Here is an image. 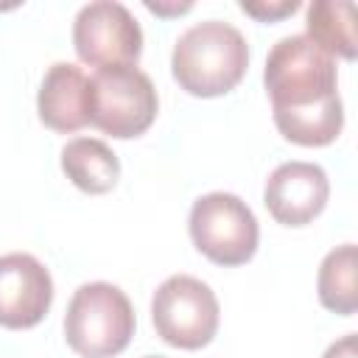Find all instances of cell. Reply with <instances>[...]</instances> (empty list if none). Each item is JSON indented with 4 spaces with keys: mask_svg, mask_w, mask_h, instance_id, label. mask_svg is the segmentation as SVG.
<instances>
[{
    "mask_svg": "<svg viewBox=\"0 0 358 358\" xmlns=\"http://www.w3.org/2000/svg\"><path fill=\"white\" fill-rule=\"evenodd\" d=\"M263 84L277 131L308 148L330 145L344 126L336 59L305 34L282 36L266 59Z\"/></svg>",
    "mask_w": 358,
    "mask_h": 358,
    "instance_id": "cell-1",
    "label": "cell"
},
{
    "mask_svg": "<svg viewBox=\"0 0 358 358\" xmlns=\"http://www.w3.org/2000/svg\"><path fill=\"white\" fill-rule=\"evenodd\" d=\"M249 67L243 34L221 20L190 25L173 45V81L193 98H218L232 92Z\"/></svg>",
    "mask_w": 358,
    "mask_h": 358,
    "instance_id": "cell-2",
    "label": "cell"
},
{
    "mask_svg": "<svg viewBox=\"0 0 358 358\" xmlns=\"http://www.w3.org/2000/svg\"><path fill=\"white\" fill-rule=\"evenodd\" d=\"M134 327V308L129 296L112 282H84L70 296L64 313V338L81 358L120 355L129 347Z\"/></svg>",
    "mask_w": 358,
    "mask_h": 358,
    "instance_id": "cell-3",
    "label": "cell"
},
{
    "mask_svg": "<svg viewBox=\"0 0 358 358\" xmlns=\"http://www.w3.org/2000/svg\"><path fill=\"white\" fill-rule=\"evenodd\" d=\"M187 229L193 246L218 266L249 263L260 241V227L249 204L224 190L204 193L193 201Z\"/></svg>",
    "mask_w": 358,
    "mask_h": 358,
    "instance_id": "cell-4",
    "label": "cell"
},
{
    "mask_svg": "<svg viewBox=\"0 0 358 358\" xmlns=\"http://www.w3.org/2000/svg\"><path fill=\"white\" fill-rule=\"evenodd\" d=\"M151 322L165 344L179 350H201L218 333V296L199 277L173 274L151 296Z\"/></svg>",
    "mask_w": 358,
    "mask_h": 358,
    "instance_id": "cell-5",
    "label": "cell"
},
{
    "mask_svg": "<svg viewBox=\"0 0 358 358\" xmlns=\"http://www.w3.org/2000/svg\"><path fill=\"white\" fill-rule=\"evenodd\" d=\"M159 98L137 67H109L90 78V123L109 137L131 140L151 129Z\"/></svg>",
    "mask_w": 358,
    "mask_h": 358,
    "instance_id": "cell-6",
    "label": "cell"
},
{
    "mask_svg": "<svg viewBox=\"0 0 358 358\" xmlns=\"http://www.w3.org/2000/svg\"><path fill=\"white\" fill-rule=\"evenodd\" d=\"M73 48L90 67H137L143 53V31L134 14L115 0L81 6L73 20Z\"/></svg>",
    "mask_w": 358,
    "mask_h": 358,
    "instance_id": "cell-7",
    "label": "cell"
},
{
    "mask_svg": "<svg viewBox=\"0 0 358 358\" xmlns=\"http://www.w3.org/2000/svg\"><path fill=\"white\" fill-rule=\"evenodd\" d=\"M53 302L50 271L28 252H8L0 257V327H36Z\"/></svg>",
    "mask_w": 358,
    "mask_h": 358,
    "instance_id": "cell-8",
    "label": "cell"
},
{
    "mask_svg": "<svg viewBox=\"0 0 358 358\" xmlns=\"http://www.w3.org/2000/svg\"><path fill=\"white\" fill-rule=\"evenodd\" d=\"M330 199V179L322 165L291 159L271 171L263 187V204L282 227H305L322 215Z\"/></svg>",
    "mask_w": 358,
    "mask_h": 358,
    "instance_id": "cell-9",
    "label": "cell"
},
{
    "mask_svg": "<svg viewBox=\"0 0 358 358\" xmlns=\"http://www.w3.org/2000/svg\"><path fill=\"white\" fill-rule=\"evenodd\" d=\"M36 112L59 134L84 129L90 123V78L84 70L70 62L50 64L36 92Z\"/></svg>",
    "mask_w": 358,
    "mask_h": 358,
    "instance_id": "cell-10",
    "label": "cell"
},
{
    "mask_svg": "<svg viewBox=\"0 0 358 358\" xmlns=\"http://www.w3.org/2000/svg\"><path fill=\"white\" fill-rule=\"evenodd\" d=\"M62 171L78 190L103 196L120 179V159L103 140L76 137L62 148Z\"/></svg>",
    "mask_w": 358,
    "mask_h": 358,
    "instance_id": "cell-11",
    "label": "cell"
},
{
    "mask_svg": "<svg viewBox=\"0 0 358 358\" xmlns=\"http://www.w3.org/2000/svg\"><path fill=\"white\" fill-rule=\"evenodd\" d=\"M308 39L319 45L333 59H355L358 39H355V3L352 0H316L308 6Z\"/></svg>",
    "mask_w": 358,
    "mask_h": 358,
    "instance_id": "cell-12",
    "label": "cell"
},
{
    "mask_svg": "<svg viewBox=\"0 0 358 358\" xmlns=\"http://www.w3.org/2000/svg\"><path fill=\"white\" fill-rule=\"evenodd\" d=\"M319 302L338 313L352 316L358 310V249L355 243H341L330 249L316 274Z\"/></svg>",
    "mask_w": 358,
    "mask_h": 358,
    "instance_id": "cell-13",
    "label": "cell"
},
{
    "mask_svg": "<svg viewBox=\"0 0 358 358\" xmlns=\"http://www.w3.org/2000/svg\"><path fill=\"white\" fill-rule=\"evenodd\" d=\"M299 8V0H277V3H241V11L260 20V22H274V20H282L288 14H294Z\"/></svg>",
    "mask_w": 358,
    "mask_h": 358,
    "instance_id": "cell-14",
    "label": "cell"
},
{
    "mask_svg": "<svg viewBox=\"0 0 358 358\" xmlns=\"http://www.w3.org/2000/svg\"><path fill=\"white\" fill-rule=\"evenodd\" d=\"M322 358H358V355H355V333H347L344 338L333 341V344L324 350Z\"/></svg>",
    "mask_w": 358,
    "mask_h": 358,
    "instance_id": "cell-15",
    "label": "cell"
},
{
    "mask_svg": "<svg viewBox=\"0 0 358 358\" xmlns=\"http://www.w3.org/2000/svg\"><path fill=\"white\" fill-rule=\"evenodd\" d=\"M145 8L148 11H154V14H162V17H168V14H185V11H190V3H185V6H154V3H145Z\"/></svg>",
    "mask_w": 358,
    "mask_h": 358,
    "instance_id": "cell-16",
    "label": "cell"
},
{
    "mask_svg": "<svg viewBox=\"0 0 358 358\" xmlns=\"http://www.w3.org/2000/svg\"><path fill=\"white\" fill-rule=\"evenodd\" d=\"M143 358H162V355H143Z\"/></svg>",
    "mask_w": 358,
    "mask_h": 358,
    "instance_id": "cell-17",
    "label": "cell"
}]
</instances>
